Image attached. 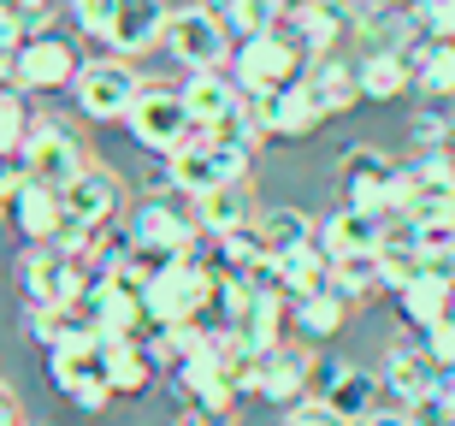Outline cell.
<instances>
[{"mask_svg":"<svg viewBox=\"0 0 455 426\" xmlns=\"http://www.w3.org/2000/svg\"><path fill=\"white\" fill-rule=\"evenodd\" d=\"M225 71H231V84L243 89L249 101H267V95H278L284 84H296V77L307 71V53L296 48V36H290L284 24H272V30L236 42L231 60H225Z\"/></svg>","mask_w":455,"mask_h":426,"instance_id":"obj_1","label":"cell"},{"mask_svg":"<svg viewBox=\"0 0 455 426\" xmlns=\"http://www.w3.org/2000/svg\"><path fill=\"white\" fill-rule=\"evenodd\" d=\"M118 202H124V184H118L107 166H84L77 172V184L60 189V207H66V225H60V249H71V255L89 267V243L101 237L107 225H113Z\"/></svg>","mask_w":455,"mask_h":426,"instance_id":"obj_2","label":"cell"},{"mask_svg":"<svg viewBox=\"0 0 455 426\" xmlns=\"http://www.w3.org/2000/svg\"><path fill=\"white\" fill-rule=\"evenodd\" d=\"M48 379L77 414H101L113 403V391H107V379H101V332H89V326L66 332L48 350Z\"/></svg>","mask_w":455,"mask_h":426,"instance_id":"obj_3","label":"cell"},{"mask_svg":"<svg viewBox=\"0 0 455 426\" xmlns=\"http://www.w3.org/2000/svg\"><path fill=\"white\" fill-rule=\"evenodd\" d=\"M124 125H131V137L142 142L154 160H172L184 142H196V119H189L184 95H178L172 84H148V77H142V89H136Z\"/></svg>","mask_w":455,"mask_h":426,"instance_id":"obj_4","label":"cell"},{"mask_svg":"<svg viewBox=\"0 0 455 426\" xmlns=\"http://www.w3.org/2000/svg\"><path fill=\"white\" fill-rule=\"evenodd\" d=\"M338 189H343V207H355V213H372V220L403 213V166L385 149H349L343 154Z\"/></svg>","mask_w":455,"mask_h":426,"instance_id":"obj_5","label":"cell"},{"mask_svg":"<svg viewBox=\"0 0 455 426\" xmlns=\"http://www.w3.org/2000/svg\"><path fill=\"white\" fill-rule=\"evenodd\" d=\"M18 296L24 308H66L77 302V290L89 285V267L71 249L60 243H24V255H18Z\"/></svg>","mask_w":455,"mask_h":426,"instance_id":"obj_6","label":"cell"},{"mask_svg":"<svg viewBox=\"0 0 455 426\" xmlns=\"http://www.w3.org/2000/svg\"><path fill=\"white\" fill-rule=\"evenodd\" d=\"M160 48L178 60L184 71H225L231 60V30H225L220 12H207V6H178L166 18V36H160Z\"/></svg>","mask_w":455,"mask_h":426,"instance_id":"obj_7","label":"cell"},{"mask_svg":"<svg viewBox=\"0 0 455 426\" xmlns=\"http://www.w3.org/2000/svg\"><path fill=\"white\" fill-rule=\"evenodd\" d=\"M12 160H18V172H24V178H36V184H48V189L77 184V172L89 166V154H84V142H77V131H66L60 119H36L30 137L18 142Z\"/></svg>","mask_w":455,"mask_h":426,"instance_id":"obj_8","label":"cell"},{"mask_svg":"<svg viewBox=\"0 0 455 426\" xmlns=\"http://www.w3.org/2000/svg\"><path fill=\"white\" fill-rule=\"evenodd\" d=\"M77 314H84L89 332L101 338H148V308H142V290L131 278H89L77 290Z\"/></svg>","mask_w":455,"mask_h":426,"instance_id":"obj_9","label":"cell"},{"mask_svg":"<svg viewBox=\"0 0 455 426\" xmlns=\"http://www.w3.org/2000/svg\"><path fill=\"white\" fill-rule=\"evenodd\" d=\"M131 243L142 249V255L154 261H172V255H189L196 243H202V231H196V213L189 207H178L172 196H142V202L131 207Z\"/></svg>","mask_w":455,"mask_h":426,"instance_id":"obj_10","label":"cell"},{"mask_svg":"<svg viewBox=\"0 0 455 426\" xmlns=\"http://www.w3.org/2000/svg\"><path fill=\"white\" fill-rule=\"evenodd\" d=\"M0 184H6V225H12L24 243H53L60 225H66V207H60V189L36 184L18 172V160H0Z\"/></svg>","mask_w":455,"mask_h":426,"instance_id":"obj_11","label":"cell"},{"mask_svg":"<svg viewBox=\"0 0 455 426\" xmlns=\"http://www.w3.org/2000/svg\"><path fill=\"white\" fill-rule=\"evenodd\" d=\"M249 149H231V142H184L172 154V184L178 196H202V189H225V184H249Z\"/></svg>","mask_w":455,"mask_h":426,"instance_id":"obj_12","label":"cell"},{"mask_svg":"<svg viewBox=\"0 0 455 426\" xmlns=\"http://www.w3.org/2000/svg\"><path fill=\"white\" fill-rule=\"evenodd\" d=\"M172 391L184 397V409H207V414H231L236 403V379L225 361V332H213L207 350H196L189 361L172 367Z\"/></svg>","mask_w":455,"mask_h":426,"instance_id":"obj_13","label":"cell"},{"mask_svg":"<svg viewBox=\"0 0 455 426\" xmlns=\"http://www.w3.org/2000/svg\"><path fill=\"white\" fill-rule=\"evenodd\" d=\"M77 113L95 125H118L124 113H131L136 89H142V77H136L131 60H84V71H77Z\"/></svg>","mask_w":455,"mask_h":426,"instance_id":"obj_14","label":"cell"},{"mask_svg":"<svg viewBox=\"0 0 455 426\" xmlns=\"http://www.w3.org/2000/svg\"><path fill=\"white\" fill-rule=\"evenodd\" d=\"M307 397H320L325 409H338L343 421L361 426L372 409H379L385 385H379V374H361V367L343 361V356H320L314 361V379H307Z\"/></svg>","mask_w":455,"mask_h":426,"instance_id":"obj_15","label":"cell"},{"mask_svg":"<svg viewBox=\"0 0 455 426\" xmlns=\"http://www.w3.org/2000/svg\"><path fill=\"white\" fill-rule=\"evenodd\" d=\"M77 71H84V60H77V48H71L66 36H24V48L12 53V84L24 89V95H53V89H71L77 84Z\"/></svg>","mask_w":455,"mask_h":426,"instance_id":"obj_16","label":"cell"},{"mask_svg":"<svg viewBox=\"0 0 455 426\" xmlns=\"http://www.w3.org/2000/svg\"><path fill=\"white\" fill-rule=\"evenodd\" d=\"M278 24L296 36V48H302L307 60H325V53H338L343 42L355 36V12L343 6V0H302V6H290Z\"/></svg>","mask_w":455,"mask_h":426,"instance_id":"obj_17","label":"cell"},{"mask_svg":"<svg viewBox=\"0 0 455 426\" xmlns=\"http://www.w3.org/2000/svg\"><path fill=\"white\" fill-rule=\"evenodd\" d=\"M307 379H314V356L307 343H272L260 356V379H254V397H267L278 409H296L307 397Z\"/></svg>","mask_w":455,"mask_h":426,"instance_id":"obj_18","label":"cell"},{"mask_svg":"<svg viewBox=\"0 0 455 426\" xmlns=\"http://www.w3.org/2000/svg\"><path fill=\"white\" fill-rule=\"evenodd\" d=\"M390 302H396V314H403L408 332H432V326H443L455 314V285L443 273H432V267H420V273L408 278V285L390 290Z\"/></svg>","mask_w":455,"mask_h":426,"instance_id":"obj_19","label":"cell"},{"mask_svg":"<svg viewBox=\"0 0 455 426\" xmlns=\"http://www.w3.org/2000/svg\"><path fill=\"white\" fill-rule=\"evenodd\" d=\"M260 113H267V142H302L325 125V107H320V95L307 89V77L284 84L278 95H267Z\"/></svg>","mask_w":455,"mask_h":426,"instance_id":"obj_20","label":"cell"},{"mask_svg":"<svg viewBox=\"0 0 455 426\" xmlns=\"http://www.w3.org/2000/svg\"><path fill=\"white\" fill-rule=\"evenodd\" d=\"M172 6L166 0H113V30H107V48H118V60H136V53H154L160 36H166Z\"/></svg>","mask_w":455,"mask_h":426,"instance_id":"obj_21","label":"cell"},{"mask_svg":"<svg viewBox=\"0 0 455 426\" xmlns=\"http://www.w3.org/2000/svg\"><path fill=\"white\" fill-rule=\"evenodd\" d=\"M379 385L396 409H408L414 397H426L438 385V361L426 356V343H390L385 350V367H379Z\"/></svg>","mask_w":455,"mask_h":426,"instance_id":"obj_22","label":"cell"},{"mask_svg":"<svg viewBox=\"0 0 455 426\" xmlns=\"http://www.w3.org/2000/svg\"><path fill=\"white\" fill-rule=\"evenodd\" d=\"M178 95H184L189 119H196V137H207L213 125H225L243 107V89L231 84V71H189L178 84Z\"/></svg>","mask_w":455,"mask_h":426,"instance_id":"obj_23","label":"cell"},{"mask_svg":"<svg viewBox=\"0 0 455 426\" xmlns=\"http://www.w3.org/2000/svg\"><path fill=\"white\" fill-rule=\"evenodd\" d=\"M284 326H290V296H284V290H254V285H249L243 320L231 326L236 343H243L249 356H267L272 343H284Z\"/></svg>","mask_w":455,"mask_h":426,"instance_id":"obj_24","label":"cell"},{"mask_svg":"<svg viewBox=\"0 0 455 426\" xmlns=\"http://www.w3.org/2000/svg\"><path fill=\"white\" fill-rule=\"evenodd\" d=\"M189 213H196V231L207 243H220L231 231H243V225H254V196H249V184L202 189V196H189Z\"/></svg>","mask_w":455,"mask_h":426,"instance_id":"obj_25","label":"cell"},{"mask_svg":"<svg viewBox=\"0 0 455 426\" xmlns=\"http://www.w3.org/2000/svg\"><path fill=\"white\" fill-rule=\"evenodd\" d=\"M154 356L142 338H101V379L113 397H142L154 385Z\"/></svg>","mask_w":455,"mask_h":426,"instance_id":"obj_26","label":"cell"},{"mask_svg":"<svg viewBox=\"0 0 455 426\" xmlns=\"http://www.w3.org/2000/svg\"><path fill=\"white\" fill-rule=\"evenodd\" d=\"M355 84H361V101H403L414 77H408V53L390 48H367L355 60Z\"/></svg>","mask_w":455,"mask_h":426,"instance_id":"obj_27","label":"cell"},{"mask_svg":"<svg viewBox=\"0 0 455 426\" xmlns=\"http://www.w3.org/2000/svg\"><path fill=\"white\" fill-rule=\"evenodd\" d=\"M343 320H349V302H343L338 290L325 285L314 290V296H290V332L302 343H325V338H338Z\"/></svg>","mask_w":455,"mask_h":426,"instance_id":"obj_28","label":"cell"},{"mask_svg":"<svg viewBox=\"0 0 455 426\" xmlns=\"http://www.w3.org/2000/svg\"><path fill=\"white\" fill-rule=\"evenodd\" d=\"M408 53V77H414V95H432V101H455V42H414Z\"/></svg>","mask_w":455,"mask_h":426,"instance_id":"obj_29","label":"cell"},{"mask_svg":"<svg viewBox=\"0 0 455 426\" xmlns=\"http://www.w3.org/2000/svg\"><path fill=\"white\" fill-rule=\"evenodd\" d=\"M307 89L320 95L325 119H338V113H349V107H361V84H355V60H343V53H325V60H307Z\"/></svg>","mask_w":455,"mask_h":426,"instance_id":"obj_30","label":"cell"},{"mask_svg":"<svg viewBox=\"0 0 455 426\" xmlns=\"http://www.w3.org/2000/svg\"><path fill=\"white\" fill-rule=\"evenodd\" d=\"M331 290H338L349 308L372 302V296H385L390 278H385V261H379V249H361V255L331 261Z\"/></svg>","mask_w":455,"mask_h":426,"instance_id":"obj_31","label":"cell"},{"mask_svg":"<svg viewBox=\"0 0 455 426\" xmlns=\"http://www.w3.org/2000/svg\"><path fill=\"white\" fill-rule=\"evenodd\" d=\"M314 243H320L331 261L361 255V249H379V220H372V213H355V207H338V213L314 231Z\"/></svg>","mask_w":455,"mask_h":426,"instance_id":"obj_32","label":"cell"},{"mask_svg":"<svg viewBox=\"0 0 455 426\" xmlns=\"http://www.w3.org/2000/svg\"><path fill=\"white\" fill-rule=\"evenodd\" d=\"M254 237L278 261V255H296V249L314 243V220H307L302 207H267V213H254Z\"/></svg>","mask_w":455,"mask_h":426,"instance_id":"obj_33","label":"cell"},{"mask_svg":"<svg viewBox=\"0 0 455 426\" xmlns=\"http://www.w3.org/2000/svg\"><path fill=\"white\" fill-rule=\"evenodd\" d=\"M325 285H331V255H325L320 243H307L296 255H278V290L284 296H314Z\"/></svg>","mask_w":455,"mask_h":426,"instance_id":"obj_34","label":"cell"},{"mask_svg":"<svg viewBox=\"0 0 455 426\" xmlns=\"http://www.w3.org/2000/svg\"><path fill=\"white\" fill-rule=\"evenodd\" d=\"M30 101H24V89L18 84H0V160H12L18 142L30 137Z\"/></svg>","mask_w":455,"mask_h":426,"instance_id":"obj_35","label":"cell"},{"mask_svg":"<svg viewBox=\"0 0 455 426\" xmlns=\"http://www.w3.org/2000/svg\"><path fill=\"white\" fill-rule=\"evenodd\" d=\"M220 18H225V30H231V42H249V36L272 30V24L284 18V6H278V0H231Z\"/></svg>","mask_w":455,"mask_h":426,"instance_id":"obj_36","label":"cell"},{"mask_svg":"<svg viewBox=\"0 0 455 426\" xmlns=\"http://www.w3.org/2000/svg\"><path fill=\"white\" fill-rule=\"evenodd\" d=\"M450 125H455V101H432V95H420V107L408 113V142H414V149H438Z\"/></svg>","mask_w":455,"mask_h":426,"instance_id":"obj_37","label":"cell"},{"mask_svg":"<svg viewBox=\"0 0 455 426\" xmlns=\"http://www.w3.org/2000/svg\"><path fill=\"white\" fill-rule=\"evenodd\" d=\"M408 12L426 42H455V0H408Z\"/></svg>","mask_w":455,"mask_h":426,"instance_id":"obj_38","label":"cell"},{"mask_svg":"<svg viewBox=\"0 0 455 426\" xmlns=\"http://www.w3.org/2000/svg\"><path fill=\"white\" fill-rule=\"evenodd\" d=\"M66 12L89 42H107V30H113V0H66Z\"/></svg>","mask_w":455,"mask_h":426,"instance_id":"obj_39","label":"cell"},{"mask_svg":"<svg viewBox=\"0 0 455 426\" xmlns=\"http://www.w3.org/2000/svg\"><path fill=\"white\" fill-rule=\"evenodd\" d=\"M24 24H18V12L12 6H6V0H0V84H12V53L24 48Z\"/></svg>","mask_w":455,"mask_h":426,"instance_id":"obj_40","label":"cell"},{"mask_svg":"<svg viewBox=\"0 0 455 426\" xmlns=\"http://www.w3.org/2000/svg\"><path fill=\"white\" fill-rule=\"evenodd\" d=\"M284 426H355V421H343L338 409H325L320 397H302V403L284 414Z\"/></svg>","mask_w":455,"mask_h":426,"instance_id":"obj_41","label":"cell"},{"mask_svg":"<svg viewBox=\"0 0 455 426\" xmlns=\"http://www.w3.org/2000/svg\"><path fill=\"white\" fill-rule=\"evenodd\" d=\"M420 343H426V356L438 361V367H455V314H450L443 326H432Z\"/></svg>","mask_w":455,"mask_h":426,"instance_id":"obj_42","label":"cell"},{"mask_svg":"<svg viewBox=\"0 0 455 426\" xmlns=\"http://www.w3.org/2000/svg\"><path fill=\"white\" fill-rule=\"evenodd\" d=\"M6 6L18 12V24H24L30 36H42L53 24V0H6Z\"/></svg>","mask_w":455,"mask_h":426,"instance_id":"obj_43","label":"cell"},{"mask_svg":"<svg viewBox=\"0 0 455 426\" xmlns=\"http://www.w3.org/2000/svg\"><path fill=\"white\" fill-rule=\"evenodd\" d=\"M408 426H450V414H443V403H438V391H426V397H414L408 403Z\"/></svg>","mask_w":455,"mask_h":426,"instance_id":"obj_44","label":"cell"},{"mask_svg":"<svg viewBox=\"0 0 455 426\" xmlns=\"http://www.w3.org/2000/svg\"><path fill=\"white\" fill-rule=\"evenodd\" d=\"M438 403H443V414H450V426H455V367H438Z\"/></svg>","mask_w":455,"mask_h":426,"instance_id":"obj_45","label":"cell"},{"mask_svg":"<svg viewBox=\"0 0 455 426\" xmlns=\"http://www.w3.org/2000/svg\"><path fill=\"white\" fill-rule=\"evenodd\" d=\"M178 426H231V414H207V409H184Z\"/></svg>","mask_w":455,"mask_h":426,"instance_id":"obj_46","label":"cell"},{"mask_svg":"<svg viewBox=\"0 0 455 426\" xmlns=\"http://www.w3.org/2000/svg\"><path fill=\"white\" fill-rule=\"evenodd\" d=\"M361 426H408V414H403V409H372Z\"/></svg>","mask_w":455,"mask_h":426,"instance_id":"obj_47","label":"cell"},{"mask_svg":"<svg viewBox=\"0 0 455 426\" xmlns=\"http://www.w3.org/2000/svg\"><path fill=\"white\" fill-rule=\"evenodd\" d=\"M0 426H24V421H18V403H12V391H6V385H0Z\"/></svg>","mask_w":455,"mask_h":426,"instance_id":"obj_48","label":"cell"},{"mask_svg":"<svg viewBox=\"0 0 455 426\" xmlns=\"http://www.w3.org/2000/svg\"><path fill=\"white\" fill-rule=\"evenodd\" d=\"M432 154H443V160H450V166H455V125H450V131H443V142H438V149H432Z\"/></svg>","mask_w":455,"mask_h":426,"instance_id":"obj_49","label":"cell"},{"mask_svg":"<svg viewBox=\"0 0 455 426\" xmlns=\"http://www.w3.org/2000/svg\"><path fill=\"white\" fill-rule=\"evenodd\" d=\"M196 6H207V12H225V6H231V0H196Z\"/></svg>","mask_w":455,"mask_h":426,"instance_id":"obj_50","label":"cell"},{"mask_svg":"<svg viewBox=\"0 0 455 426\" xmlns=\"http://www.w3.org/2000/svg\"><path fill=\"white\" fill-rule=\"evenodd\" d=\"M0 220H6V184H0Z\"/></svg>","mask_w":455,"mask_h":426,"instance_id":"obj_51","label":"cell"}]
</instances>
